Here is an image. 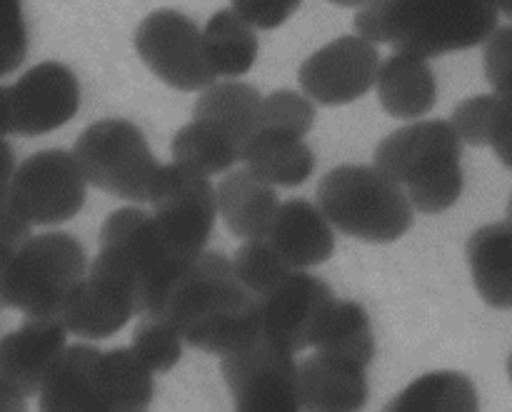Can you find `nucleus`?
<instances>
[{"label":"nucleus","instance_id":"obj_13","mask_svg":"<svg viewBox=\"0 0 512 412\" xmlns=\"http://www.w3.org/2000/svg\"><path fill=\"white\" fill-rule=\"evenodd\" d=\"M80 83L58 60H43L8 85L10 133L23 138L53 133L78 115Z\"/></svg>","mask_w":512,"mask_h":412},{"label":"nucleus","instance_id":"obj_32","mask_svg":"<svg viewBox=\"0 0 512 412\" xmlns=\"http://www.w3.org/2000/svg\"><path fill=\"white\" fill-rule=\"evenodd\" d=\"M315 125V105L298 90H273L260 103L258 130L305 138Z\"/></svg>","mask_w":512,"mask_h":412},{"label":"nucleus","instance_id":"obj_21","mask_svg":"<svg viewBox=\"0 0 512 412\" xmlns=\"http://www.w3.org/2000/svg\"><path fill=\"white\" fill-rule=\"evenodd\" d=\"M218 213L235 238H265L278 215L280 198L273 185L255 178L250 170H233L215 188Z\"/></svg>","mask_w":512,"mask_h":412},{"label":"nucleus","instance_id":"obj_18","mask_svg":"<svg viewBox=\"0 0 512 412\" xmlns=\"http://www.w3.org/2000/svg\"><path fill=\"white\" fill-rule=\"evenodd\" d=\"M303 412H360L368 405V368L350 358L315 353L298 363Z\"/></svg>","mask_w":512,"mask_h":412},{"label":"nucleus","instance_id":"obj_30","mask_svg":"<svg viewBox=\"0 0 512 412\" xmlns=\"http://www.w3.org/2000/svg\"><path fill=\"white\" fill-rule=\"evenodd\" d=\"M233 270L243 288L255 298H263L265 293L283 283L293 268L280 258L278 250L268 243V238L245 240L233 258Z\"/></svg>","mask_w":512,"mask_h":412},{"label":"nucleus","instance_id":"obj_15","mask_svg":"<svg viewBox=\"0 0 512 412\" xmlns=\"http://www.w3.org/2000/svg\"><path fill=\"white\" fill-rule=\"evenodd\" d=\"M380 50L360 35H340L315 50L298 70V83L320 105H348L375 85Z\"/></svg>","mask_w":512,"mask_h":412},{"label":"nucleus","instance_id":"obj_9","mask_svg":"<svg viewBox=\"0 0 512 412\" xmlns=\"http://www.w3.org/2000/svg\"><path fill=\"white\" fill-rule=\"evenodd\" d=\"M150 205L160 235L180 263H193L205 253L218 218V200L210 178L175 163L163 165Z\"/></svg>","mask_w":512,"mask_h":412},{"label":"nucleus","instance_id":"obj_5","mask_svg":"<svg viewBox=\"0 0 512 412\" xmlns=\"http://www.w3.org/2000/svg\"><path fill=\"white\" fill-rule=\"evenodd\" d=\"M98 258L118 270L135 290L138 318L158 313L178 275L190 265L175 258L153 215L143 208H120L105 218Z\"/></svg>","mask_w":512,"mask_h":412},{"label":"nucleus","instance_id":"obj_16","mask_svg":"<svg viewBox=\"0 0 512 412\" xmlns=\"http://www.w3.org/2000/svg\"><path fill=\"white\" fill-rule=\"evenodd\" d=\"M65 348L68 330L60 318H25L0 340V380L23 398H35Z\"/></svg>","mask_w":512,"mask_h":412},{"label":"nucleus","instance_id":"obj_10","mask_svg":"<svg viewBox=\"0 0 512 412\" xmlns=\"http://www.w3.org/2000/svg\"><path fill=\"white\" fill-rule=\"evenodd\" d=\"M135 53L150 73L183 93L205 90L218 75L203 53V35L193 18L175 8L153 10L135 28Z\"/></svg>","mask_w":512,"mask_h":412},{"label":"nucleus","instance_id":"obj_1","mask_svg":"<svg viewBox=\"0 0 512 412\" xmlns=\"http://www.w3.org/2000/svg\"><path fill=\"white\" fill-rule=\"evenodd\" d=\"M185 345L210 355H233L260 340L258 298L243 288L233 260L208 253L193 260L155 313Z\"/></svg>","mask_w":512,"mask_h":412},{"label":"nucleus","instance_id":"obj_29","mask_svg":"<svg viewBox=\"0 0 512 412\" xmlns=\"http://www.w3.org/2000/svg\"><path fill=\"white\" fill-rule=\"evenodd\" d=\"M110 412H148L155 398V373L145 368L130 348H113L100 355Z\"/></svg>","mask_w":512,"mask_h":412},{"label":"nucleus","instance_id":"obj_11","mask_svg":"<svg viewBox=\"0 0 512 412\" xmlns=\"http://www.w3.org/2000/svg\"><path fill=\"white\" fill-rule=\"evenodd\" d=\"M220 373L228 385L233 412H303L295 355L265 340L220 358Z\"/></svg>","mask_w":512,"mask_h":412},{"label":"nucleus","instance_id":"obj_40","mask_svg":"<svg viewBox=\"0 0 512 412\" xmlns=\"http://www.w3.org/2000/svg\"><path fill=\"white\" fill-rule=\"evenodd\" d=\"M0 412H28V398L0 380Z\"/></svg>","mask_w":512,"mask_h":412},{"label":"nucleus","instance_id":"obj_7","mask_svg":"<svg viewBox=\"0 0 512 412\" xmlns=\"http://www.w3.org/2000/svg\"><path fill=\"white\" fill-rule=\"evenodd\" d=\"M85 180L125 203H150L163 163L150 153L143 130L125 118L88 125L73 150Z\"/></svg>","mask_w":512,"mask_h":412},{"label":"nucleus","instance_id":"obj_42","mask_svg":"<svg viewBox=\"0 0 512 412\" xmlns=\"http://www.w3.org/2000/svg\"><path fill=\"white\" fill-rule=\"evenodd\" d=\"M493 5L500 10V15L512 20V0H493Z\"/></svg>","mask_w":512,"mask_h":412},{"label":"nucleus","instance_id":"obj_25","mask_svg":"<svg viewBox=\"0 0 512 412\" xmlns=\"http://www.w3.org/2000/svg\"><path fill=\"white\" fill-rule=\"evenodd\" d=\"M315 350L350 358L368 368L375 360V335L368 310L355 300L333 298L315 333Z\"/></svg>","mask_w":512,"mask_h":412},{"label":"nucleus","instance_id":"obj_44","mask_svg":"<svg viewBox=\"0 0 512 412\" xmlns=\"http://www.w3.org/2000/svg\"><path fill=\"white\" fill-rule=\"evenodd\" d=\"M505 223H508L510 230H512V195H510V200H508V220H505Z\"/></svg>","mask_w":512,"mask_h":412},{"label":"nucleus","instance_id":"obj_36","mask_svg":"<svg viewBox=\"0 0 512 412\" xmlns=\"http://www.w3.org/2000/svg\"><path fill=\"white\" fill-rule=\"evenodd\" d=\"M30 238V225L25 223L23 215L8 203V198L0 200V310H8V300H5V270H8L10 260L18 253L20 245Z\"/></svg>","mask_w":512,"mask_h":412},{"label":"nucleus","instance_id":"obj_22","mask_svg":"<svg viewBox=\"0 0 512 412\" xmlns=\"http://www.w3.org/2000/svg\"><path fill=\"white\" fill-rule=\"evenodd\" d=\"M473 285L480 300L495 310H512V230L490 223L475 230L465 245Z\"/></svg>","mask_w":512,"mask_h":412},{"label":"nucleus","instance_id":"obj_35","mask_svg":"<svg viewBox=\"0 0 512 412\" xmlns=\"http://www.w3.org/2000/svg\"><path fill=\"white\" fill-rule=\"evenodd\" d=\"M483 45V70L493 93H512V25H498Z\"/></svg>","mask_w":512,"mask_h":412},{"label":"nucleus","instance_id":"obj_43","mask_svg":"<svg viewBox=\"0 0 512 412\" xmlns=\"http://www.w3.org/2000/svg\"><path fill=\"white\" fill-rule=\"evenodd\" d=\"M333 5H340V8H363L370 0H330Z\"/></svg>","mask_w":512,"mask_h":412},{"label":"nucleus","instance_id":"obj_23","mask_svg":"<svg viewBox=\"0 0 512 412\" xmlns=\"http://www.w3.org/2000/svg\"><path fill=\"white\" fill-rule=\"evenodd\" d=\"M240 160L273 188H298L315 170V153L303 138L273 130H255Z\"/></svg>","mask_w":512,"mask_h":412},{"label":"nucleus","instance_id":"obj_24","mask_svg":"<svg viewBox=\"0 0 512 412\" xmlns=\"http://www.w3.org/2000/svg\"><path fill=\"white\" fill-rule=\"evenodd\" d=\"M260 103H263V95L253 85L240 83V80L213 83L200 90L193 105V120H208L218 125L245 148L258 130Z\"/></svg>","mask_w":512,"mask_h":412},{"label":"nucleus","instance_id":"obj_39","mask_svg":"<svg viewBox=\"0 0 512 412\" xmlns=\"http://www.w3.org/2000/svg\"><path fill=\"white\" fill-rule=\"evenodd\" d=\"M15 173V155L13 148L5 138H0V200L8 198V185Z\"/></svg>","mask_w":512,"mask_h":412},{"label":"nucleus","instance_id":"obj_37","mask_svg":"<svg viewBox=\"0 0 512 412\" xmlns=\"http://www.w3.org/2000/svg\"><path fill=\"white\" fill-rule=\"evenodd\" d=\"M303 0H230V10L248 25L260 30H275L298 13Z\"/></svg>","mask_w":512,"mask_h":412},{"label":"nucleus","instance_id":"obj_45","mask_svg":"<svg viewBox=\"0 0 512 412\" xmlns=\"http://www.w3.org/2000/svg\"><path fill=\"white\" fill-rule=\"evenodd\" d=\"M508 378H510V385H512V353L508 355Z\"/></svg>","mask_w":512,"mask_h":412},{"label":"nucleus","instance_id":"obj_4","mask_svg":"<svg viewBox=\"0 0 512 412\" xmlns=\"http://www.w3.org/2000/svg\"><path fill=\"white\" fill-rule=\"evenodd\" d=\"M318 208L333 228L363 243H395L413 225L405 190L375 165L345 163L318 183Z\"/></svg>","mask_w":512,"mask_h":412},{"label":"nucleus","instance_id":"obj_31","mask_svg":"<svg viewBox=\"0 0 512 412\" xmlns=\"http://www.w3.org/2000/svg\"><path fill=\"white\" fill-rule=\"evenodd\" d=\"M183 338L175 333L170 323L155 315H140V323L135 325L130 350L135 358L150 368L153 373H170L183 358Z\"/></svg>","mask_w":512,"mask_h":412},{"label":"nucleus","instance_id":"obj_28","mask_svg":"<svg viewBox=\"0 0 512 412\" xmlns=\"http://www.w3.org/2000/svg\"><path fill=\"white\" fill-rule=\"evenodd\" d=\"M170 153L175 165L210 178L233 168L243 158V145L208 120H190L175 133Z\"/></svg>","mask_w":512,"mask_h":412},{"label":"nucleus","instance_id":"obj_20","mask_svg":"<svg viewBox=\"0 0 512 412\" xmlns=\"http://www.w3.org/2000/svg\"><path fill=\"white\" fill-rule=\"evenodd\" d=\"M375 88L385 113L398 120L423 118L438 103V80L430 63L405 50H395L380 63Z\"/></svg>","mask_w":512,"mask_h":412},{"label":"nucleus","instance_id":"obj_38","mask_svg":"<svg viewBox=\"0 0 512 412\" xmlns=\"http://www.w3.org/2000/svg\"><path fill=\"white\" fill-rule=\"evenodd\" d=\"M488 148H493L495 158H498L505 168L512 170V93L498 95L493 125H490Z\"/></svg>","mask_w":512,"mask_h":412},{"label":"nucleus","instance_id":"obj_27","mask_svg":"<svg viewBox=\"0 0 512 412\" xmlns=\"http://www.w3.org/2000/svg\"><path fill=\"white\" fill-rule=\"evenodd\" d=\"M203 53L210 70L223 78H240L250 73L258 60V35L253 25L245 23L233 10H218L200 30Z\"/></svg>","mask_w":512,"mask_h":412},{"label":"nucleus","instance_id":"obj_26","mask_svg":"<svg viewBox=\"0 0 512 412\" xmlns=\"http://www.w3.org/2000/svg\"><path fill=\"white\" fill-rule=\"evenodd\" d=\"M383 412H480V395L465 373L433 370L415 378Z\"/></svg>","mask_w":512,"mask_h":412},{"label":"nucleus","instance_id":"obj_41","mask_svg":"<svg viewBox=\"0 0 512 412\" xmlns=\"http://www.w3.org/2000/svg\"><path fill=\"white\" fill-rule=\"evenodd\" d=\"M10 133V115H8V88H0V138Z\"/></svg>","mask_w":512,"mask_h":412},{"label":"nucleus","instance_id":"obj_6","mask_svg":"<svg viewBox=\"0 0 512 412\" xmlns=\"http://www.w3.org/2000/svg\"><path fill=\"white\" fill-rule=\"evenodd\" d=\"M88 273L85 248L63 230L30 235L5 270L8 310L23 318H58L70 290Z\"/></svg>","mask_w":512,"mask_h":412},{"label":"nucleus","instance_id":"obj_12","mask_svg":"<svg viewBox=\"0 0 512 412\" xmlns=\"http://www.w3.org/2000/svg\"><path fill=\"white\" fill-rule=\"evenodd\" d=\"M333 298V288L323 278L293 270L283 283L258 298L260 340L290 355L313 348L318 325Z\"/></svg>","mask_w":512,"mask_h":412},{"label":"nucleus","instance_id":"obj_17","mask_svg":"<svg viewBox=\"0 0 512 412\" xmlns=\"http://www.w3.org/2000/svg\"><path fill=\"white\" fill-rule=\"evenodd\" d=\"M100 355L90 343L68 345L40 385L38 412H110Z\"/></svg>","mask_w":512,"mask_h":412},{"label":"nucleus","instance_id":"obj_33","mask_svg":"<svg viewBox=\"0 0 512 412\" xmlns=\"http://www.w3.org/2000/svg\"><path fill=\"white\" fill-rule=\"evenodd\" d=\"M495 105H498V95L495 93L473 95V98H465L455 105L453 115H450V125L458 133L460 143H468L473 148H488Z\"/></svg>","mask_w":512,"mask_h":412},{"label":"nucleus","instance_id":"obj_19","mask_svg":"<svg viewBox=\"0 0 512 412\" xmlns=\"http://www.w3.org/2000/svg\"><path fill=\"white\" fill-rule=\"evenodd\" d=\"M265 238L293 270H308L328 263L335 253L333 225L318 205L305 198L280 203L278 215Z\"/></svg>","mask_w":512,"mask_h":412},{"label":"nucleus","instance_id":"obj_3","mask_svg":"<svg viewBox=\"0 0 512 412\" xmlns=\"http://www.w3.org/2000/svg\"><path fill=\"white\" fill-rule=\"evenodd\" d=\"M373 160L423 215L445 213L463 195V143L450 120H420L385 135Z\"/></svg>","mask_w":512,"mask_h":412},{"label":"nucleus","instance_id":"obj_34","mask_svg":"<svg viewBox=\"0 0 512 412\" xmlns=\"http://www.w3.org/2000/svg\"><path fill=\"white\" fill-rule=\"evenodd\" d=\"M28 43L23 0H0V78L23 65Z\"/></svg>","mask_w":512,"mask_h":412},{"label":"nucleus","instance_id":"obj_8","mask_svg":"<svg viewBox=\"0 0 512 412\" xmlns=\"http://www.w3.org/2000/svg\"><path fill=\"white\" fill-rule=\"evenodd\" d=\"M88 198V180L68 150H40L15 165L8 203L28 225H60L73 220Z\"/></svg>","mask_w":512,"mask_h":412},{"label":"nucleus","instance_id":"obj_14","mask_svg":"<svg viewBox=\"0 0 512 412\" xmlns=\"http://www.w3.org/2000/svg\"><path fill=\"white\" fill-rule=\"evenodd\" d=\"M138 315V300L128 280L95 255L88 273L78 280L60 310V323L68 335L98 343L113 338Z\"/></svg>","mask_w":512,"mask_h":412},{"label":"nucleus","instance_id":"obj_2","mask_svg":"<svg viewBox=\"0 0 512 412\" xmlns=\"http://www.w3.org/2000/svg\"><path fill=\"white\" fill-rule=\"evenodd\" d=\"M500 25L493 0H370L355 15V35L418 58L483 45Z\"/></svg>","mask_w":512,"mask_h":412}]
</instances>
